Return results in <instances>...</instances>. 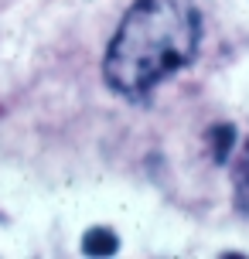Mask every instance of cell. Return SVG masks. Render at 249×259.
Instances as JSON below:
<instances>
[{
	"label": "cell",
	"instance_id": "cell-1",
	"mask_svg": "<svg viewBox=\"0 0 249 259\" xmlns=\"http://www.w3.org/2000/svg\"><path fill=\"white\" fill-rule=\"evenodd\" d=\"M201 45L195 0H133L106 48L103 78L123 99H147L164 78L191 65Z\"/></svg>",
	"mask_w": 249,
	"mask_h": 259
},
{
	"label": "cell",
	"instance_id": "cell-2",
	"mask_svg": "<svg viewBox=\"0 0 249 259\" xmlns=\"http://www.w3.org/2000/svg\"><path fill=\"white\" fill-rule=\"evenodd\" d=\"M116 249H119V239L106 225H96V229H89V232L82 235V252L86 256H113Z\"/></svg>",
	"mask_w": 249,
	"mask_h": 259
},
{
	"label": "cell",
	"instance_id": "cell-3",
	"mask_svg": "<svg viewBox=\"0 0 249 259\" xmlns=\"http://www.w3.org/2000/svg\"><path fill=\"white\" fill-rule=\"evenodd\" d=\"M232 181H236V208L249 215V154L232 164Z\"/></svg>",
	"mask_w": 249,
	"mask_h": 259
},
{
	"label": "cell",
	"instance_id": "cell-4",
	"mask_svg": "<svg viewBox=\"0 0 249 259\" xmlns=\"http://www.w3.org/2000/svg\"><path fill=\"white\" fill-rule=\"evenodd\" d=\"M212 140V157H215V164H229V150H232V143H236V130L232 126H212L209 133Z\"/></svg>",
	"mask_w": 249,
	"mask_h": 259
}]
</instances>
